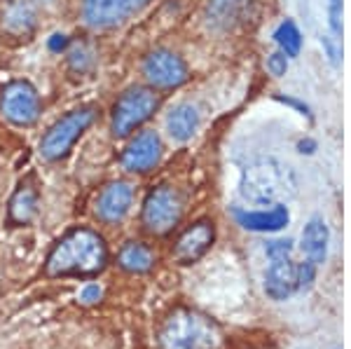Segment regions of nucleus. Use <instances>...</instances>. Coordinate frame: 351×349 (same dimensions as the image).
Here are the masks:
<instances>
[{
  "label": "nucleus",
  "mask_w": 351,
  "mask_h": 349,
  "mask_svg": "<svg viewBox=\"0 0 351 349\" xmlns=\"http://www.w3.org/2000/svg\"><path fill=\"white\" fill-rule=\"evenodd\" d=\"M94 120H96V108H92V106L71 110L68 115H64L59 122H54L47 129V134L40 141V155L49 162L66 157L68 150L75 145V141L92 127Z\"/></svg>",
  "instance_id": "20e7f679"
},
{
  "label": "nucleus",
  "mask_w": 351,
  "mask_h": 349,
  "mask_svg": "<svg viewBox=\"0 0 351 349\" xmlns=\"http://www.w3.org/2000/svg\"><path fill=\"white\" fill-rule=\"evenodd\" d=\"M330 8H337V10H342V0H330Z\"/></svg>",
  "instance_id": "c85d7f7f"
},
{
  "label": "nucleus",
  "mask_w": 351,
  "mask_h": 349,
  "mask_svg": "<svg viewBox=\"0 0 351 349\" xmlns=\"http://www.w3.org/2000/svg\"><path fill=\"white\" fill-rule=\"evenodd\" d=\"M234 216L241 228L253 230V232H279L291 221L288 209L281 204H276L269 211H237Z\"/></svg>",
  "instance_id": "dca6fc26"
},
{
  "label": "nucleus",
  "mask_w": 351,
  "mask_h": 349,
  "mask_svg": "<svg viewBox=\"0 0 351 349\" xmlns=\"http://www.w3.org/2000/svg\"><path fill=\"white\" fill-rule=\"evenodd\" d=\"M47 47L52 49V52H64V49L68 47V38L64 36V33H56V36L49 38Z\"/></svg>",
  "instance_id": "393cba45"
},
{
  "label": "nucleus",
  "mask_w": 351,
  "mask_h": 349,
  "mask_svg": "<svg viewBox=\"0 0 351 349\" xmlns=\"http://www.w3.org/2000/svg\"><path fill=\"white\" fill-rule=\"evenodd\" d=\"M274 40L286 56H298L300 49H302V33L298 31V26L293 21H284V24L276 28Z\"/></svg>",
  "instance_id": "412c9836"
},
{
  "label": "nucleus",
  "mask_w": 351,
  "mask_h": 349,
  "mask_svg": "<svg viewBox=\"0 0 351 349\" xmlns=\"http://www.w3.org/2000/svg\"><path fill=\"white\" fill-rule=\"evenodd\" d=\"M68 66L71 71H75L77 75H84L94 69V52L89 49V45H75L68 54Z\"/></svg>",
  "instance_id": "4be33fe9"
},
{
  "label": "nucleus",
  "mask_w": 351,
  "mask_h": 349,
  "mask_svg": "<svg viewBox=\"0 0 351 349\" xmlns=\"http://www.w3.org/2000/svg\"><path fill=\"white\" fill-rule=\"evenodd\" d=\"M99 298H101L99 286H87V289L82 291V300L84 302H94V300H99Z\"/></svg>",
  "instance_id": "bb28decb"
},
{
  "label": "nucleus",
  "mask_w": 351,
  "mask_h": 349,
  "mask_svg": "<svg viewBox=\"0 0 351 349\" xmlns=\"http://www.w3.org/2000/svg\"><path fill=\"white\" fill-rule=\"evenodd\" d=\"M0 26L12 36H26L36 26V10L28 0H8L0 8Z\"/></svg>",
  "instance_id": "4468645a"
},
{
  "label": "nucleus",
  "mask_w": 351,
  "mask_h": 349,
  "mask_svg": "<svg viewBox=\"0 0 351 349\" xmlns=\"http://www.w3.org/2000/svg\"><path fill=\"white\" fill-rule=\"evenodd\" d=\"M213 244V225L208 221H199L195 223L192 228L185 230L183 234L176 241V249H173V256L178 263H190L199 261V258L211 249Z\"/></svg>",
  "instance_id": "f8f14e48"
},
{
  "label": "nucleus",
  "mask_w": 351,
  "mask_h": 349,
  "mask_svg": "<svg viewBox=\"0 0 351 349\" xmlns=\"http://www.w3.org/2000/svg\"><path fill=\"white\" fill-rule=\"evenodd\" d=\"M199 127V112L192 104H178L167 115V132L173 141H190Z\"/></svg>",
  "instance_id": "6ab92c4d"
},
{
  "label": "nucleus",
  "mask_w": 351,
  "mask_h": 349,
  "mask_svg": "<svg viewBox=\"0 0 351 349\" xmlns=\"http://www.w3.org/2000/svg\"><path fill=\"white\" fill-rule=\"evenodd\" d=\"M316 277V265L314 263H300L295 267V291H309Z\"/></svg>",
  "instance_id": "5701e85b"
},
{
  "label": "nucleus",
  "mask_w": 351,
  "mask_h": 349,
  "mask_svg": "<svg viewBox=\"0 0 351 349\" xmlns=\"http://www.w3.org/2000/svg\"><path fill=\"white\" fill-rule=\"evenodd\" d=\"M267 71H269L274 77L286 75V71H288V56H286L284 52L269 54V56H267Z\"/></svg>",
  "instance_id": "b1692460"
},
{
  "label": "nucleus",
  "mask_w": 351,
  "mask_h": 349,
  "mask_svg": "<svg viewBox=\"0 0 351 349\" xmlns=\"http://www.w3.org/2000/svg\"><path fill=\"white\" fill-rule=\"evenodd\" d=\"M160 349H223L218 324L197 309H173L160 328Z\"/></svg>",
  "instance_id": "f03ea898"
},
{
  "label": "nucleus",
  "mask_w": 351,
  "mask_h": 349,
  "mask_svg": "<svg viewBox=\"0 0 351 349\" xmlns=\"http://www.w3.org/2000/svg\"><path fill=\"white\" fill-rule=\"evenodd\" d=\"M269 258V267L265 274V291L267 296H271L274 300H284L295 291V267L291 261V241L288 239H274L267 241L265 246Z\"/></svg>",
  "instance_id": "423d86ee"
},
{
  "label": "nucleus",
  "mask_w": 351,
  "mask_h": 349,
  "mask_svg": "<svg viewBox=\"0 0 351 349\" xmlns=\"http://www.w3.org/2000/svg\"><path fill=\"white\" fill-rule=\"evenodd\" d=\"M298 148H300V153H314V148H316V143H314V141H300V145H298Z\"/></svg>",
  "instance_id": "cd10ccee"
},
{
  "label": "nucleus",
  "mask_w": 351,
  "mask_h": 349,
  "mask_svg": "<svg viewBox=\"0 0 351 349\" xmlns=\"http://www.w3.org/2000/svg\"><path fill=\"white\" fill-rule=\"evenodd\" d=\"M38 211V190L31 181H24L14 190L12 200H10L8 218L12 225H28L33 221Z\"/></svg>",
  "instance_id": "a211bd4d"
},
{
  "label": "nucleus",
  "mask_w": 351,
  "mask_h": 349,
  "mask_svg": "<svg viewBox=\"0 0 351 349\" xmlns=\"http://www.w3.org/2000/svg\"><path fill=\"white\" fill-rule=\"evenodd\" d=\"M324 45H326V49H328V56H330V61L337 66L339 64V54H342V52H339L335 45H332V38H324Z\"/></svg>",
  "instance_id": "a878e982"
},
{
  "label": "nucleus",
  "mask_w": 351,
  "mask_h": 349,
  "mask_svg": "<svg viewBox=\"0 0 351 349\" xmlns=\"http://www.w3.org/2000/svg\"><path fill=\"white\" fill-rule=\"evenodd\" d=\"M155 263L152 258V251L145 244H138V241H129V244L122 246L120 251V265L127 269V272H148Z\"/></svg>",
  "instance_id": "aec40b11"
},
{
  "label": "nucleus",
  "mask_w": 351,
  "mask_h": 349,
  "mask_svg": "<svg viewBox=\"0 0 351 349\" xmlns=\"http://www.w3.org/2000/svg\"><path fill=\"white\" fill-rule=\"evenodd\" d=\"M143 75L157 89H176L188 80V66L176 52L155 49V52L145 56Z\"/></svg>",
  "instance_id": "9d476101"
},
{
  "label": "nucleus",
  "mask_w": 351,
  "mask_h": 349,
  "mask_svg": "<svg viewBox=\"0 0 351 349\" xmlns=\"http://www.w3.org/2000/svg\"><path fill=\"white\" fill-rule=\"evenodd\" d=\"M328 241H330V232L328 225L321 218H311L302 230V251L309 263L321 265L328 256Z\"/></svg>",
  "instance_id": "f3484780"
},
{
  "label": "nucleus",
  "mask_w": 351,
  "mask_h": 349,
  "mask_svg": "<svg viewBox=\"0 0 351 349\" xmlns=\"http://www.w3.org/2000/svg\"><path fill=\"white\" fill-rule=\"evenodd\" d=\"M150 0H82V19L92 28L120 26Z\"/></svg>",
  "instance_id": "1a4fd4ad"
},
{
  "label": "nucleus",
  "mask_w": 351,
  "mask_h": 349,
  "mask_svg": "<svg viewBox=\"0 0 351 349\" xmlns=\"http://www.w3.org/2000/svg\"><path fill=\"white\" fill-rule=\"evenodd\" d=\"M134 200V190L129 183L117 181L110 183L108 188H104V193L99 195V202H96V213H99L101 221L106 223H117L127 216L129 206H132Z\"/></svg>",
  "instance_id": "ddd939ff"
},
{
  "label": "nucleus",
  "mask_w": 351,
  "mask_h": 349,
  "mask_svg": "<svg viewBox=\"0 0 351 349\" xmlns=\"http://www.w3.org/2000/svg\"><path fill=\"white\" fill-rule=\"evenodd\" d=\"M180 197L173 188H155L143 202V225L155 234H164L180 221Z\"/></svg>",
  "instance_id": "6e6552de"
},
{
  "label": "nucleus",
  "mask_w": 351,
  "mask_h": 349,
  "mask_svg": "<svg viewBox=\"0 0 351 349\" xmlns=\"http://www.w3.org/2000/svg\"><path fill=\"white\" fill-rule=\"evenodd\" d=\"M108 263V249L104 237L94 230L68 232L47 258L49 277H96Z\"/></svg>",
  "instance_id": "f257e3e1"
},
{
  "label": "nucleus",
  "mask_w": 351,
  "mask_h": 349,
  "mask_svg": "<svg viewBox=\"0 0 351 349\" xmlns=\"http://www.w3.org/2000/svg\"><path fill=\"white\" fill-rule=\"evenodd\" d=\"M0 108L3 115L8 117L16 127H31L40 117V97H38L36 87L24 80H14L3 89L0 97Z\"/></svg>",
  "instance_id": "0eeeda50"
},
{
  "label": "nucleus",
  "mask_w": 351,
  "mask_h": 349,
  "mask_svg": "<svg viewBox=\"0 0 351 349\" xmlns=\"http://www.w3.org/2000/svg\"><path fill=\"white\" fill-rule=\"evenodd\" d=\"M253 0H208L206 19L218 31H230L243 19Z\"/></svg>",
  "instance_id": "2eb2a0df"
},
{
  "label": "nucleus",
  "mask_w": 351,
  "mask_h": 349,
  "mask_svg": "<svg viewBox=\"0 0 351 349\" xmlns=\"http://www.w3.org/2000/svg\"><path fill=\"white\" fill-rule=\"evenodd\" d=\"M160 106V97L148 87H132L117 99L112 108V134L115 136H129L136 127L150 120L152 112Z\"/></svg>",
  "instance_id": "39448f33"
},
{
  "label": "nucleus",
  "mask_w": 351,
  "mask_h": 349,
  "mask_svg": "<svg viewBox=\"0 0 351 349\" xmlns=\"http://www.w3.org/2000/svg\"><path fill=\"white\" fill-rule=\"evenodd\" d=\"M162 157V141L155 132H141L122 153V167L127 171H150Z\"/></svg>",
  "instance_id": "9b49d317"
},
{
  "label": "nucleus",
  "mask_w": 351,
  "mask_h": 349,
  "mask_svg": "<svg viewBox=\"0 0 351 349\" xmlns=\"http://www.w3.org/2000/svg\"><path fill=\"white\" fill-rule=\"evenodd\" d=\"M293 183L288 181V171L276 162H260L243 171L241 195L251 204H274L284 197Z\"/></svg>",
  "instance_id": "7ed1b4c3"
}]
</instances>
